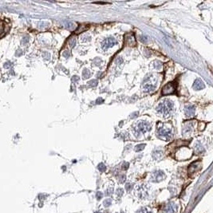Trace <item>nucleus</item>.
<instances>
[{
	"instance_id": "obj_1",
	"label": "nucleus",
	"mask_w": 213,
	"mask_h": 213,
	"mask_svg": "<svg viewBox=\"0 0 213 213\" xmlns=\"http://www.w3.org/2000/svg\"><path fill=\"white\" fill-rule=\"evenodd\" d=\"M172 109H173V104L169 100H165V101H164L163 102L160 103L157 106V110L160 114H164V116L169 115L172 111Z\"/></svg>"
},
{
	"instance_id": "obj_2",
	"label": "nucleus",
	"mask_w": 213,
	"mask_h": 213,
	"mask_svg": "<svg viewBox=\"0 0 213 213\" xmlns=\"http://www.w3.org/2000/svg\"><path fill=\"white\" fill-rule=\"evenodd\" d=\"M179 155L180 157L177 158L179 160H187L191 157L192 155V152L191 149H189L187 147H183L180 148V149L178 150V152H177V156Z\"/></svg>"
},
{
	"instance_id": "obj_3",
	"label": "nucleus",
	"mask_w": 213,
	"mask_h": 213,
	"mask_svg": "<svg viewBox=\"0 0 213 213\" xmlns=\"http://www.w3.org/2000/svg\"><path fill=\"white\" fill-rule=\"evenodd\" d=\"M158 135L165 138L166 140H169L172 137V129L169 127H161L158 129Z\"/></svg>"
},
{
	"instance_id": "obj_4",
	"label": "nucleus",
	"mask_w": 213,
	"mask_h": 213,
	"mask_svg": "<svg viewBox=\"0 0 213 213\" xmlns=\"http://www.w3.org/2000/svg\"><path fill=\"white\" fill-rule=\"evenodd\" d=\"M176 90V85L173 82H169L167 85L164 86L162 89V92L161 94L163 96H166V95H169V94H173Z\"/></svg>"
},
{
	"instance_id": "obj_5",
	"label": "nucleus",
	"mask_w": 213,
	"mask_h": 213,
	"mask_svg": "<svg viewBox=\"0 0 213 213\" xmlns=\"http://www.w3.org/2000/svg\"><path fill=\"white\" fill-rule=\"evenodd\" d=\"M151 129L150 128V125L146 123V122H140L137 125V128L136 129V133H144L149 131Z\"/></svg>"
},
{
	"instance_id": "obj_6",
	"label": "nucleus",
	"mask_w": 213,
	"mask_h": 213,
	"mask_svg": "<svg viewBox=\"0 0 213 213\" xmlns=\"http://www.w3.org/2000/svg\"><path fill=\"white\" fill-rule=\"evenodd\" d=\"M117 41L116 39H114V38H108V39H106L102 43V46L104 49H108V48H110V47H113L114 45H117Z\"/></svg>"
},
{
	"instance_id": "obj_7",
	"label": "nucleus",
	"mask_w": 213,
	"mask_h": 213,
	"mask_svg": "<svg viewBox=\"0 0 213 213\" xmlns=\"http://www.w3.org/2000/svg\"><path fill=\"white\" fill-rule=\"evenodd\" d=\"M125 44H127L128 46H136V40H135V36L133 34H126L125 35Z\"/></svg>"
},
{
	"instance_id": "obj_8",
	"label": "nucleus",
	"mask_w": 213,
	"mask_h": 213,
	"mask_svg": "<svg viewBox=\"0 0 213 213\" xmlns=\"http://www.w3.org/2000/svg\"><path fill=\"white\" fill-rule=\"evenodd\" d=\"M200 169V164L199 161H196L192 163L188 168V173L189 174H193L195 172H197Z\"/></svg>"
},
{
	"instance_id": "obj_9",
	"label": "nucleus",
	"mask_w": 213,
	"mask_h": 213,
	"mask_svg": "<svg viewBox=\"0 0 213 213\" xmlns=\"http://www.w3.org/2000/svg\"><path fill=\"white\" fill-rule=\"evenodd\" d=\"M184 111H185L186 116L188 117H193L195 114V107L193 105H186L184 107Z\"/></svg>"
},
{
	"instance_id": "obj_10",
	"label": "nucleus",
	"mask_w": 213,
	"mask_h": 213,
	"mask_svg": "<svg viewBox=\"0 0 213 213\" xmlns=\"http://www.w3.org/2000/svg\"><path fill=\"white\" fill-rule=\"evenodd\" d=\"M192 87H193L194 89H196V90H201L203 89H204L205 86L204 82H203L200 79H197V80L194 81Z\"/></svg>"
},
{
	"instance_id": "obj_11",
	"label": "nucleus",
	"mask_w": 213,
	"mask_h": 213,
	"mask_svg": "<svg viewBox=\"0 0 213 213\" xmlns=\"http://www.w3.org/2000/svg\"><path fill=\"white\" fill-rule=\"evenodd\" d=\"M164 177V174L163 172L157 171L154 172L152 175V180L154 181H160L163 179Z\"/></svg>"
},
{
	"instance_id": "obj_12",
	"label": "nucleus",
	"mask_w": 213,
	"mask_h": 213,
	"mask_svg": "<svg viewBox=\"0 0 213 213\" xmlns=\"http://www.w3.org/2000/svg\"><path fill=\"white\" fill-rule=\"evenodd\" d=\"M192 130V123H186L185 125L183 128V134L185 135V134L191 133Z\"/></svg>"
},
{
	"instance_id": "obj_13",
	"label": "nucleus",
	"mask_w": 213,
	"mask_h": 213,
	"mask_svg": "<svg viewBox=\"0 0 213 213\" xmlns=\"http://www.w3.org/2000/svg\"><path fill=\"white\" fill-rule=\"evenodd\" d=\"M66 27L68 28L70 31H73V30H74L75 28H76V26H75L74 23H73V22H66Z\"/></svg>"
},
{
	"instance_id": "obj_14",
	"label": "nucleus",
	"mask_w": 213,
	"mask_h": 213,
	"mask_svg": "<svg viewBox=\"0 0 213 213\" xmlns=\"http://www.w3.org/2000/svg\"><path fill=\"white\" fill-rule=\"evenodd\" d=\"M69 46L73 48V47L75 45H76V38L75 37H71L70 39L69 40Z\"/></svg>"
},
{
	"instance_id": "obj_15",
	"label": "nucleus",
	"mask_w": 213,
	"mask_h": 213,
	"mask_svg": "<svg viewBox=\"0 0 213 213\" xmlns=\"http://www.w3.org/2000/svg\"><path fill=\"white\" fill-rule=\"evenodd\" d=\"M144 147H145V144H138V145H137V146L135 147V151L136 152H140V151H141L142 149H144Z\"/></svg>"
},
{
	"instance_id": "obj_16",
	"label": "nucleus",
	"mask_w": 213,
	"mask_h": 213,
	"mask_svg": "<svg viewBox=\"0 0 213 213\" xmlns=\"http://www.w3.org/2000/svg\"><path fill=\"white\" fill-rule=\"evenodd\" d=\"M82 76H83L85 79L88 78L90 76V72H89V70H88V69H84L83 72H82Z\"/></svg>"
},
{
	"instance_id": "obj_17",
	"label": "nucleus",
	"mask_w": 213,
	"mask_h": 213,
	"mask_svg": "<svg viewBox=\"0 0 213 213\" xmlns=\"http://www.w3.org/2000/svg\"><path fill=\"white\" fill-rule=\"evenodd\" d=\"M206 128V123L204 122H200L199 123V130L203 131Z\"/></svg>"
},
{
	"instance_id": "obj_18",
	"label": "nucleus",
	"mask_w": 213,
	"mask_h": 213,
	"mask_svg": "<svg viewBox=\"0 0 213 213\" xmlns=\"http://www.w3.org/2000/svg\"><path fill=\"white\" fill-rule=\"evenodd\" d=\"M97 85V81L96 80H92L90 81H89V86H91V87H94V86H96Z\"/></svg>"
},
{
	"instance_id": "obj_19",
	"label": "nucleus",
	"mask_w": 213,
	"mask_h": 213,
	"mask_svg": "<svg viewBox=\"0 0 213 213\" xmlns=\"http://www.w3.org/2000/svg\"><path fill=\"white\" fill-rule=\"evenodd\" d=\"M98 169H99L101 172H105V166L104 164H100L98 165Z\"/></svg>"
},
{
	"instance_id": "obj_20",
	"label": "nucleus",
	"mask_w": 213,
	"mask_h": 213,
	"mask_svg": "<svg viewBox=\"0 0 213 213\" xmlns=\"http://www.w3.org/2000/svg\"><path fill=\"white\" fill-rule=\"evenodd\" d=\"M154 63H155L154 64V67H155L156 69H160V68H161V64L160 63L159 61H155Z\"/></svg>"
},
{
	"instance_id": "obj_21",
	"label": "nucleus",
	"mask_w": 213,
	"mask_h": 213,
	"mask_svg": "<svg viewBox=\"0 0 213 213\" xmlns=\"http://www.w3.org/2000/svg\"><path fill=\"white\" fill-rule=\"evenodd\" d=\"M63 54V56H64V57H65V58H69V56H70V54H69V51H67V50H66V51H64V52H63V54Z\"/></svg>"
},
{
	"instance_id": "obj_22",
	"label": "nucleus",
	"mask_w": 213,
	"mask_h": 213,
	"mask_svg": "<svg viewBox=\"0 0 213 213\" xmlns=\"http://www.w3.org/2000/svg\"><path fill=\"white\" fill-rule=\"evenodd\" d=\"M140 39H141V41L142 42H145L147 41V37L144 36V35H142V36L140 37Z\"/></svg>"
},
{
	"instance_id": "obj_23",
	"label": "nucleus",
	"mask_w": 213,
	"mask_h": 213,
	"mask_svg": "<svg viewBox=\"0 0 213 213\" xmlns=\"http://www.w3.org/2000/svg\"><path fill=\"white\" fill-rule=\"evenodd\" d=\"M79 80V78H78V76H74L72 78V81H78Z\"/></svg>"
},
{
	"instance_id": "obj_24",
	"label": "nucleus",
	"mask_w": 213,
	"mask_h": 213,
	"mask_svg": "<svg viewBox=\"0 0 213 213\" xmlns=\"http://www.w3.org/2000/svg\"><path fill=\"white\" fill-rule=\"evenodd\" d=\"M131 188H132V187H131V184H126V189H127L128 191H129Z\"/></svg>"
},
{
	"instance_id": "obj_25",
	"label": "nucleus",
	"mask_w": 213,
	"mask_h": 213,
	"mask_svg": "<svg viewBox=\"0 0 213 213\" xmlns=\"http://www.w3.org/2000/svg\"><path fill=\"white\" fill-rule=\"evenodd\" d=\"M11 65L10 62H7V63H6L5 65H4V66H5V68H9V67L11 66Z\"/></svg>"
},
{
	"instance_id": "obj_26",
	"label": "nucleus",
	"mask_w": 213,
	"mask_h": 213,
	"mask_svg": "<svg viewBox=\"0 0 213 213\" xmlns=\"http://www.w3.org/2000/svg\"><path fill=\"white\" fill-rule=\"evenodd\" d=\"M43 57H44V58L45 57H47V58H50V54L48 53H45V54H43Z\"/></svg>"
},
{
	"instance_id": "obj_27",
	"label": "nucleus",
	"mask_w": 213,
	"mask_h": 213,
	"mask_svg": "<svg viewBox=\"0 0 213 213\" xmlns=\"http://www.w3.org/2000/svg\"><path fill=\"white\" fill-rule=\"evenodd\" d=\"M101 196H102V194L101 193V192H97V197L98 199H101Z\"/></svg>"
},
{
	"instance_id": "obj_28",
	"label": "nucleus",
	"mask_w": 213,
	"mask_h": 213,
	"mask_svg": "<svg viewBox=\"0 0 213 213\" xmlns=\"http://www.w3.org/2000/svg\"><path fill=\"white\" fill-rule=\"evenodd\" d=\"M138 213H149V212H148L145 209H143V210H141V212H139Z\"/></svg>"
},
{
	"instance_id": "obj_29",
	"label": "nucleus",
	"mask_w": 213,
	"mask_h": 213,
	"mask_svg": "<svg viewBox=\"0 0 213 213\" xmlns=\"http://www.w3.org/2000/svg\"><path fill=\"white\" fill-rule=\"evenodd\" d=\"M122 61H123V60H122V58H118V64H122Z\"/></svg>"
}]
</instances>
